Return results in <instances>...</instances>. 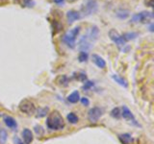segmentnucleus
Instances as JSON below:
<instances>
[{"mask_svg":"<svg viewBox=\"0 0 154 144\" xmlns=\"http://www.w3.org/2000/svg\"><path fill=\"white\" fill-rule=\"evenodd\" d=\"M139 36V34L136 32H127V33H124L122 37L124 38V40H135L137 37Z\"/></svg>","mask_w":154,"mask_h":144,"instance_id":"aec40b11","label":"nucleus"},{"mask_svg":"<svg viewBox=\"0 0 154 144\" xmlns=\"http://www.w3.org/2000/svg\"><path fill=\"white\" fill-rule=\"evenodd\" d=\"M112 79H113V80L116 82V83H118L119 86H123V88H127V86H128V83H127V81L125 80V79H123L122 77H120V76L117 75V74H114V75H112Z\"/></svg>","mask_w":154,"mask_h":144,"instance_id":"a211bd4d","label":"nucleus"},{"mask_svg":"<svg viewBox=\"0 0 154 144\" xmlns=\"http://www.w3.org/2000/svg\"><path fill=\"white\" fill-rule=\"evenodd\" d=\"M130 16V12L126 9H119L116 11V16L119 19H126Z\"/></svg>","mask_w":154,"mask_h":144,"instance_id":"2eb2a0df","label":"nucleus"},{"mask_svg":"<svg viewBox=\"0 0 154 144\" xmlns=\"http://www.w3.org/2000/svg\"><path fill=\"white\" fill-rule=\"evenodd\" d=\"M78 80H79V81H82V82H85V81L87 80V76H86V74H84V73H80V74H79V77H78Z\"/></svg>","mask_w":154,"mask_h":144,"instance_id":"c85d7f7f","label":"nucleus"},{"mask_svg":"<svg viewBox=\"0 0 154 144\" xmlns=\"http://www.w3.org/2000/svg\"><path fill=\"white\" fill-rule=\"evenodd\" d=\"M23 1H24V3H25V4L29 5V4H30V2H31V0H23Z\"/></svg>","mask_w":154,"mask_h":144,"instance_id":"473e14b6","label":"nucleus"},{"mask_svg":"<svg viewBox=\"0 0 154 144\" xmlns=\"http://www.w3.org/2000/svg\"><path fill=\"white\" fill-rule=\"evenodd\" d=\"M57 5H59V6H62V5L65 4V0H53Z\"/></svg>","mask_w":154,"mask_h":144,"instance_id":"c756f323","label":"nucleus"},{"mask_svg":"<svg viewBox=\"0 0 154 144\" xmlns=\"http://www.w3.org/2000/svg\"><path fill=\"white\" fill-rule=\"evenodd\" d=\"M66 119L70 124H77L79 121L78 116H77L74 112H69V114L66 115Z\"/></svg>","mask_w":154,"mask_h":144,"instance_id":"412c9836","label":"nucleus"},{"mask_svg":"<svg viewBox=\"0 0 154 144\" xmlns=\"http://www.w3.org/2000/svg\"><path fill=\"white\" fill-rule=\"evenodd\" d=\"M36 112H37L36 116H37L38 118H42V117L46 116V114L48 113V112H49V109H48V107L40 108L38 110H36Z\"/></svg>","mask_w":154,"mask_h":144,"instance_id":"4be33fe9","label":"nucleus"},{"mask_svg":"<svg viewBox=\"0 0 154 144\" xmlns=\"http://www.w3.org/2000/svg\"><path fill=\"white\" fill-rule=\"evenodd\" d=\"M149 30H150V32H153V23L152 22L150 23V27H149Z\"/></svg>","mask_w":154,"mask_h":144,"instance_id":"2f4dec72","label":"nucleus"},{"mask_svg":"<svg viewBox=\"0 0 154 144\" xmlns=\"http://www.w3.org/2000/svg\"><path fill=\"white\" fill-rule=\"evenodd\" d=\"M110 114H111V116H112L113 118L119 119V118H120V116H122V112H120L119 108H114L112 110H111Z\"/></svg>","mask_w":154,"mask_h":144,"instance_id":"5701e85b","label":"nucleus"},{"mask_svg":"<svg viewBox=\"0 0 154 144\" xmlns=\"http://www.w3.org/2000/svg\"><path fill=\"white\" fill-rule=\"evenodd\" d=\"M153 17V14L151 12H141L138 14H135L132 16V22H142V23H146L148 22L150 19Z\"/></svg>","mask_w":154,"mask_h":144,"instance_id":"39448f33","label":"nucleus"},{"mask_svg":"<svg viewBox=\"0 0 154 144\" xmlns=\"http://www.w3.org/2000/svg\"><path fill=\"white\" fill-rule=\"evenodd\" d=\"M67 1L70 2V3H73V2H75V1H76V0H67Z\"/></svg>","mask_w":154,"mask_h":144,"instance_id":"72a5a7b5","label":"nucleus"},{"mask_svg":"<svg viewBox=\"0 0 154 144\" xmlns=\"http://www.w3.org/2000/svg\"><path fill=\"white\" fill-rule=\"evenodd\" d=\"M91 41L88 40V38H87L86 35H84L80 38L79 40V43H78V47L80 51H84V52H87L88 50H90L91 48Z\"/></svg>","mask_w":154,"mask_h":144,"instance_id":"9d476101","label":"nucleus"},{"mask_svg":"<svg viewBox=\"0 0 154 144\" xmlns=\"http://www.w3.org/2000/svg\"><path fill=\"white\" fill-rule=\"evenodd\" d=\"M109 38H111V40H112L114 43H116L118 46L122 47V46H124L126 41L124 40V38L122 35H119V33L116 30V29H111L109 31Z\"/></svg>","mask_w":154,"mask_h":144,"instance_id":"0eeeda50","label":"nucleus"},{"mask_svg":"<svg viewBox=\"0 0 154 144\" xmlns=\"http://www.w3.org/2000/svg\"><path fill=\"white\" fill-rule=\"evenodd\" d=\"M122 116L125 119V120H127V121L129 123H131L133 125H135V126H137L139 127L140 126V124L137 122V120L136 118H135L134 116V114L132 113V112L126 106H123L122 109Z\"/></svg>","mask_w":154,"mask_h":144,"instance_id":"6e6552de","label":"nucleus"},{"mask_svg":"<svg viewBox=\"0 0 154 144\" xmlns=\"http://www.w3.org/2000/svg\"><path fill=\"white\" fill-rule=\"evenodd\" d=\"M94 86V83L93 81H86L85 84L83 85V86H82V89H84V90H90Z\"/></svg>","mask_w":154,"mask_h":144,"instance_id":"bb28decb","label":"nucleus"},{"mask_svg":"<svg viewBox=\"0 0 154 144\" xmlns=\"http://www.w3.org/2000/svg\"><path fill=\"white\" fill-rule=\"evenodd\" d=\"M46 127L50 131H61L65 128V121L58 112H53L46 118Z\"/></svg>","mask_w":154,"mask_h":144,"instance_id":"f257e3e1","label":"nucleus"},{"mask_svg":"<svg viewBox=\"0 0 154 144\" xmlns=\"http://www.w3.org/2000/svg\"><path fill=\"white\" fill-rule=\"evenodd\" d=\"M7 132L5 131L4 129L0 128V144H5L6 143V140H7Z\"/></svg>","mask_w":154,"mask_h":144,"instance_id":"b1692460","label":"nucleus"},{"mask_svg":"<svg viewBox=\"0 0 154 144\" xmlns=\"http://www.w3.org/2000/svg\"><path fill=\"white\" fill-rule=\"evenodd\" d=\"M80 18H81V14L77 11H74V10H70V11L66 13V19L69 24H72L74 21L79 20Z\"/></svg>","mask_w":154,"mask_h":144,"instance_id":"9b49d317","label":"nucleus"},{"mask_svg":"<svg viewBox=\"0 0 154 144\" xmlns=\"http://www.w3.org/2000/svg\"><path fill=\"white\" fill-rule=\"evenodd\" d=\"M80 31H81V27L76 26L73 29H70V30L66 32L65 35L62 38L63 42L69 48H70V49H73L76 46V38L78 37Z\"/></svg>","mask_w":154,"mask_h":144,"instance_id":"f03ea898","label":"nucleus"},{"mask_svg":"<svg viewBox=\"0 0 154 144\" xmlns=\"http://www.w3.org/2000/svg\"><path fill=\"white\" fill-rule=\"evenodd\" d=\"M86 36H87L88 40L91 42L95 41L98 38V36H99V29H98V27L95 26V25H93L88 30V33L86 34Z\"/></svg>","mask_w":154,"mask_h":144,"instance_id":"1a4fd4ad","label":"nucleus"},{"mask_svg":"<svg viewBox=\"0 0 154 144\" xmlns=\"http://www.w3.org/2000/svg\"><path fill=\"white\" fill-rule=\"evenodd\" d=\"M34 131H35L38 136H42L43 134H45V129H43L41 125H36V126L34 127Z\"/></svg>","mask_w":154,"mask_h":144,"instance_id":"393cba45","label":"nucleus"},{"mask_svg":"<svg viewBox=\"0 0 154 144\" xmlns=\"http://www.w3.org/2000/svg\"><path fill=\"white\" fill-rule=\"evenodd\" d=\"M119 141L122 144H130L133 141V137L130 134H122L119 136Z\"/></svg>","mask_w":154,"mask_h":144,"instance_id":"f3484780","label":"nucleus"},{"mask_svg":"<svg viewBox=\"0 0 154 144\" xmlns=\"http://www.w3.org/2000/svg\"><path fill=\"white\" fill-rule=\"evenodd\" d=\"M91 61L94 62V64L98 67V68L103 69L106 67V62L102 57H100L97 54H93L91 55Z\"/></svg>","mask_w":154,"mask_h":144,"instance_id":"f8f14e48","label":"nucleus"},{"mask_svg":"<svg viewBox=\"0 0 154 144\" xmlns=\"http://www.w3.org/2000/svg\"><path fill=\"white\" fill-rule=\"evenodd\" d=\"M56 83H57V85H59L61 86H66L69 83V78H67V76L61 75V76H59L57 78Z\"/></svg>","mask_w":154,"mask_h":144,"instance_id":"6ab92c4d","label":"nucleus"},{"mask_svg":"<svg viewBox=\"0 0 154 144\" xmlns=\"http://www.w3.org/2000/svg\"><path fill=\"white\" fill-rule=\"evenodd\" d=\"M80 102L82 105L85 106V107H88L90 105V100L87 97H80Z\"/></svg>","mask_w":154,"mask_h":144,"instance_id":"cd10ccee","label":"nucleus"},{"mask_svg":"<svg viewBox=\"0 0 154 144\" xmlns=\"http://www.w3.org/2000/svg\"></svg>","mask_w":154,"mask_h":144,"instance_id":"f704fd0d","label":"nucleus"},{"mask_svg":"<svg viewBox=\"0 0 154 144\" xmlns=\"http://www.w3.org/2000/svg\"><path fill=\"white\" fill-rule=\"evenodd\" d=\"M3 121H4L5 125H6L8 128L12 129V130H17V120L14 119V117L10 116V115H6V116H4Z\"/></svg>","mask_w":154,"mask_h":144,"instance_id":"ddd939ff","label":"nucleus"},{"mask_svg":"<svg viewBox=\"0 0 154 144\" xmlns=\"http://www.w3.org/2000/svg\"><path fill=\"white\" fill-rule=\"evenodd\" d=\"M79 100H80V93H79V91H77V90L71 92L67 96V101L71 104H76Z\"/></svg>","mask_w":154,"mask_h":144,"instance_id":"dca6fc26","label":"nucleus"},{"mask_svg":"<svg viewBox=\"0 0 154 144\" xmlns=\"http://www.w3.org/2000/svg\"><path fill=\"white\" fill-rule=\"evenodd\" d=\"M98 9V4L96 0H86V2L82 5L81 8V13L84 16H91L96 13Z\"/></svg>","mask_w":154,"mask_h":144,"instance_id":"7ed1b4c3","label":"nucleus"},{"mask_svg":"<svg viewBox=\"0 0 154 144\" xmlns=\"http://www.w3.org/2000/svg\"><path fill=\"white\" fill-rule=\"evenodd\" d=\"M103 110L99 107H94L88 112V119L91 123H96L99 120V118L102 116Z\"/></svg>","mask_w":154,"mask_h":144,"instance_id":"423d86ee","label":"nucleus"},{"mask_svg":"<svg viewBox=\"0 0 154 144\" xmlns=\"http://www.w3.org/2000/svg\"><path fill=\"white\" fill-rule=\"evenodd\" d=\"M14 144H23V142L21 141V139H19L18 137H14Z\"/></svg>","mask_w":154,"mask_h":144,"instance_id":"7c9ffc66","label":"nucleus"},{"mask_svg":"<svg viewBox=\"0 0 154 144\" xmlns=\"http://www.w3.org/2000/svg\"><path fill=\"white\" fill-rule=\"evenodd\" d=\"M88 58H89L88 52L80 51L79 56H78V60H79L80 62H87V61H88Z\"/></svg>","mask_w":154,"mask_h":144,"instance_id":"a878e982","label":"nucleus"},{"mask_svg":"<svg viewBox=\"0 0 154 144\" xmlns=\"http://www.w3.org/2000/svg\"><path fill=\"white\" fill-rule=\"evenodd\" d=\"M18 108L21 112L25 113L27 115H33L37 110L36 105L34 104L31 100H28V99L21 101L20 104L18 106Z\"/></svg>","mask_w":154,"mask_h":144,"instance_id":"20e7f679","label":"nucleus"},{"mask_svg":"<svg viewBox=\"0 0 154 144\" xmlns=\"http://www.w3.org/2000/svg\"><path fill=\"white\" fill-rule=\"evenodd\" d=\"M21 136H22V138L25 144H30L33 139H34V136H33V133L31 132V130H29L27 128L23 129V131L21 132Z\"/></svg>","mask_w":154,"mask_h":144,"instance_id":"4468645a","label":"nucleus"}]
</instances>
